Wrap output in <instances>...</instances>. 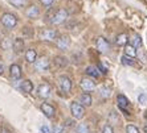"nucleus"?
I'll return each instance as SVG.
<instances>
[{"label": "nucleus", "instance_id": "20", "mask_svg": "<svg viewBox=\"0 0 147 133\" xmlns=\"http://www.w3.org/2000/svg\"><path fill=\"white\" fill-rule=\"evenodd\" d=\"M117 102H118V106H119L123 111H126V108L129 107V100H127L126 96L118 95V96H117Z\"/></svg>", "mask_w": 147, "mask_h": 133}, {"label": "nucleus", "instance_id": "35", "mask_svg": "<svg viewBox=\"0 0 147 133\" xmlns=\"http://www.w3.org/2000/svg\"><path fill=\"white\" fill-rule=\"evenodd\" d=\"M73 124H74V121H73V120H66V124H65V125L66 126H72Z\"/></svg>", "mask_w": 147, "mask_h": 133}, {"label": "nucleus", "instance_id": "14", "mask_svg": "<svg viewBox=\"0 0 147 133\" xmlns=\"http://www.w3.org/2000/svg\"><path fill=\"white\" fill-rule=\"evenodd\" d=\"M93 103V99H92V95H89L88 92H85V94H81L80 95V104L84 107H89L92 106Z\"/></svg>", "mask_w": 147, "mask_h": 133}, {"label": "nucleus", "instance_id": "31", "mask_svg": "<svg viewBox=\"0 0 147 133\" xmlns=\"http://www.w3.org/2000/svg\"><path fill=\"white\" fill-rule=\"evenodd\" d=\"M40 130H41V133H52V129L47 125V124H42L41 128H40Z\"/></svg>", "mask_w": 147, "mask_h": 133}, {"label": "nucleus", "instance_id": "25", "mask_svg": "<svg viewBox=\"0 0 147 133\" xmlns=\"http://www.w3.org/2000/svg\"><path fill=\"white\" fill-rule=\"evenodd\" d=\"M121 61H122L123 65H126V66H133L134 65L133 58H130V57H126V55H123L122 58H121Z\"/></svg>", "mask_w": 147, "mask_h": 133}, {"label": "nucleus", "instance_id": "38", "mask_svg": "<svg viewBox=\"0 0 147 133\" xmlns=\"http://www.w3.org/2000/svg\"><path fill=\"white\" fill-rule=\"evenodd\" d=\"M143 130H144V133H147V125L144 126V129H143Z\"/></svg>", "mask_w": 147, "mask_h": 133}, {"label": "nucleus", "instance_id": "7", "mask_svg": "<svg viewBox=\"0 0 147 133\" xmlns=\"http://www.w3.org/2000/svg\"><path fill=\"white\" fill-rule=\"evenodd\" d=\"M57 37V32L55 29H42V32L40 33V38L42 41H53Z\"/></svg>", "mask_w": 147, "mask_h": 133}, {"label": "nucleus", "instance_id": "28", "mask_svg": "<svg viewBox=\"0 0 147 133\" xmlns=\"http://www.w3.org/2000/svg\"><path fill=\"white\" fill-rule=\"evenodd\" d=\"M64 130H65V126L62 125V124H57L53 128V133H64Z\"/></svg>", "mask_w": 147, "mask_h": 133}, {"label": "nucleus", "instance_id": "16", "mask_svg": "<svg viewBox=\"0 0 147 133\" xmlns=\"http://www.w3.org/2000/svg\"><path fill=\"white\" fill-rule=\"evenodd\" d=\"M127 44H129V37H127L126 33H121L117 36V38H115L117 46H126Z\"/></svg>", "mask_w": 147, "mask_h": 133}, {"label": "nucleus", "instance_id": "8", "mask_svg": "<svg viewBox=\"0 0 147 133\" xmlns=\"http://www.w3.org/2000/svg\"><path fill=\"white\" fill-rule=\"evenodd\" d=\"M56 44H57V48L60 49V50H68L69 46H70V38L68 37V36H60V37H57V40H56Z\"/></svg>", "mask_w": 147, "mask_h": 133}, {"label": "nucleus", "instance_id": "5", "mask_svg": "<svg viewBox=\"0 0 147 133\" xmlns=\"http://www.w3.org/2000/svg\"><path fill=\"white\" fill-rule=\"evenodd\" d=\"M96 48L99 53H103V54H105V53H107V51L110 50V44L107 42L106 38L98 37L96 41Z\"/></svg>", "mask_w": 147, "mask_h": 133}, {"label": "nucleus", "instance_id": "1", "mask_svg": "<svg viewBox=\"0 0 147 133\" xmlns=\"http://www.w3.org/2000/svg\"><path fill=\"white\" fill-rule=\"evenodd\" d=\"M68 16H69L68 11L64 9V8H60V9L56 11L55 15L52 16L51 23L53 25H61V24H64V23L68 20Z\"/></svg>", "mask_w": 147, "mask_h": 133}, {"label": "nucleus", "instance_id": "6", "mask_svg": "<svg viewBox=\"0 0 147 133\" xmlns=\"http://www.w3.org/2000/svg\"><path fill=\"white\" fill-rule=\"evenodd\" d=\"M33 65L37 71H45L49 68V59L47 57H38V59H36Z\"/></svg>", "mask_w": 147, "mask_h": 133}, {"label": "nucleus", "instance_id": "19", "mask_svg": "<svg viewBox=\"0 0 147 133\" xmlns=\"http://www.w3.org/2000/svg\"><path fill=\"white\" fill-rule=\"evenodd\" d=\"M20 88L23 92H31L32 90H33V83L29 80V79H25V80H23L20 84Z\"/></svg>", "mask_w": 147, "mask_h": 133}, {"label": "nucleus", "instance_id": "21", "mask_svg": "<svg viewBox=\"0 0 147 133\" xmlns=\"http://www.w3.org/2000/svg\"><path fill=\"white\" fill-rule=\"evenodd\" d=\"M129 41L131 42V46L133 48H135V49H138V48H140L142 46V38H140V36L139 34H134L133 37H131V40H129Z\"/></svg>", "mask_w": 147, "mask_h": 133}, {"label": "nucleus", "instance_id": "30", "mask_svg": "<svg viewBox=\"0 0 147 133\" xmlns=\"http://www.w3.org/2000/svg\"><path fill=\"white\" fill-rule=\"evenodd\" d=\"M102 133H114V128L110 124H106V125L102 128Z\"/></svg>", "mask_w": 147, "mask_h": 133}, {"label": "nucleus", "instance_id": "11", "mask_svg": "<svg viewBox=\"0 0 147 133\" xmlns=\"http://www.w3.org/2000/svg\"><path fill=\"white\" fill-rule=\"evenodd\" d=\"M40 109H41V112L44 113L47 117H53L55 116V113H56V109L53 106H51L49 103H42L40 106Z\"/></svg>", "mask_w": 147, "mask_h": 133}, {"label": "nucleus", "instance_id": "4", "mask_svg": "<svg viewBox=\"0 0 147 133\" xmlns=\"http://www.w3.org/2000/svg\"><path fill=\"white\" fill-rule=\"evenodd\" d=\"M72 86H73L72 79L69 78V76H66V75H61V76L58 78V88L61 90L62 92H65V94L70 92Z\"/></svg>", "mask_w": 147, "mask_h": 133}, {"label": "nucleus", "instance_id": "24", "mask_svg": "<svg viewBox=\"0 0 147 133\" xmlns=\"http://www.w3.org/2000/svg\"><path fill=\"white\" fill-rule=\"evenodd\" d=\"M77 133H90V132H89L88 125L81 123V124H78V125H77Z\"/></svg>", "mask_w": 147, "mask_h": 133}, {"label": "nucleus", "instance_id": "18", "mask_svg": "<svg viewBox=\"0 0 147 133\" xmlns=\"http://www.w3.org/2000/svg\"><path fill=\"white\" fill-rule=\"evenodd\" d=\"M86 74L93 79V78H98L99 75H101V71H99L98 67H96V66H89V67L86 68Z\"/></svg>", "mask_w": 147, "mask_h": 133}, {"label": "nucleus", "instance_id": "12", "mask_svg": "<svg viewBox=\"0 0 147 133\" xmlns=\"http://www.w3.org/2000/svg\"><path fill=\"white\" fill-rule=\"evenodd\" d=\"M25 15H27L29 19H37L38 15H40V9H38V7L36 4H32V5H29V7L27 8Z\"/></svg>", "mask_w": 147, "mask_h": 133}, {"label": "nucleus", "instance_id": "13", "mask_svg": "<svg viewBox=\"0 0 147 133\" xmlns=\"http://www.w3.org/2000/svg\"><path fill=\"white\" fill-rule=\"evenodd\" d=\"M9 74H11V76H12L13 79H20L21 78V67L19 65H16V63L11 65Z\"/></svg>", "mask_w": 147, "mask_h": 133}, {"label": "nucleus", "instance_id": "36", "mask_svg": "<svg viewBox=\"0 0 147 133\" xmlns=\"http://www.w3.org/2000/svg\"><path fill=\"white\" fill-rule=\"evenodd\" d=\"M1 133H11V132L7 129V128H5V126H3V128H1Z\"/></svg>", "mask_w": 147, "mask_h": 133}, {"label": "nucleus", "instance_id": "9", "mask_svg": "<svg viewBox=\"0 0 147 133\" xmlns=\"http://www.w3.org/2000/svg\"><path fill=\"white\" fill-rule=\"evenodd\" d=\"M51 94H52V88H51V86L47 84V83H42V84H40L37 87V95L40 98H42V99L49 98Z\"/></svg>", "mask_w": 147, "mask_h": 133}, {"label": "nucleus", "instance_id": "33", "mask_svg": "<svg viewBox=\"0 0 147 133\" xmlns=\"http://www.w3.org/2000/svg\"><path fill=\"white\" fill-rule=\"evenodd\" d=\"M138 100H139V103H142V104H144L147 100V95H144V94H140L139 98H138Z\"/></svg>", "mask_w": 147, "mask_h": 133}, {"label": "nucleus", "instance_id": "23", "mask_svg": "<svg viewBox=\"0 0 147 133\" xmlns=\"http://www.w3.org/2000/svg\"><path fill=\"white\" fill-rule=\"evenodd\" d=\"M11 5H13L16 8H21L27 5V0H8Z\"/></svg>", "mask_w": 147, "mask_h": 133}, {"label": "nucleus", "instance_id": "34", "mask_svg": "<svg viewBox=\"0 0 147 133\" xmlns=\"http://www.w3.org/2000/svg\"><path fill=\"white\" fill-rule=\"evenodd\" d=\"M1 46H3V48H8V46H12V44H11V42L8 41L7 38H5V41L3 42V45H1Z\"/></svg>", "mask_w": 147, "mask_h": 133}, {"label": "nucleus", "instance_id": "29", "mask_svg": "<svg viewBox=\"0 0 147 133\" xmlns=\"http://www.w3.org/2000/svg\"><path fill=\"white\" fill-rule=\"evenodd\" d=\"M56 65H61V66H65L68 62H66V58H64V57H56Z\"/></svg>", "mask_w": 147, "mask_h": 133}, {"label": "nucleus", "instance_id": "3", "mask_svg": "<svg viewBox=\"0 0 147 133\" xmlns=\"http://www.w3.org/2000/svg\"><path fill=\"white\" fill-rule=\"evenodd\" d=\"M70 113H72L73 119H82L85 116V107L81 106L78 102H72L70 103Z\"/></svg>", "mask_w": 147, "mask_h": 133}, {"label": "nucleus", "instance_id": "10", "mask_svg": "<svg viewBox=\"0 0 147 133\" xmlns=\"http://www.w3.org/2000/svg\"><path fill=\"white\" fill-rule=\"evenodd\" d=\"M80 86H81V88L84 91L88 92V91H92V90L96 88V82L92 78H84V79H81Z\"/></svg>", "mask_w": 147, "mask_h": 133}, {"label": "nucleus", "instance_id": "17", "mask_svg": "<svg viewBox=\"0 0 147 133\" xmlns=\"http://www.w3.org/2000/svg\"><path fill=\"white\" fill-rule=\"evenodd\" d=\"M12 48H13L15 53H21V51L24 50V41L21 40V38H16L13 41V44H12Z\"/></svg>", "mask_w": 147, "mask_h": 133}, {"label": "nucleus", "instance_id": "22", "mask_svg": "<svg viewBox=\"0 0 147 133\" xmlns=\"http://www.w3.org/2000/svg\"><path fill=\"white\" fill-rule=\"evenodd\" d=\"M125 55H126V57H130V58H135V57H137V49L127 44L126 46H125Z\"/></svg>", "mask_w": 147, "mask_h": 133}, {"label": "nucleus", "instance_id": "27", "mask_svg": "<svg viewBox=\"0 0 147 133\" xmlns=\"http://www.w3.org/2000/svg\"><path fill=\"white\" fill-rule=\"evenodd\" d=\"M110 91H111V90L107 88V87H102V88L99 90V95L103 96V98H109V96H110Z\"/></svg>", "mask_w": 147, "mask_h": 133}, {"label": "nucleus", "instance_id": "37", "mask_svg": "<svg viewBox=\"0 0 147 133\" xmlns=\"http://www.w3.org/2000/svg\"><path fill=\"white\" fill-rule=\"evenodd\" d=\"M3 72H4V66L1 65V63H0V75L3 74Z\"/></svg>", "mask_w": 147, "mask_h": 133}, {"label": "nucleus", "instance_id": "26", "mask_svg": "<svg viewBox=\"0 0 147 133\" xmlns=\"http://www.w3.org/2000/svg\"><path fill=\"white\" fill-rule=\"evenodd\" d=\"M126 133H139V129L134 124H129L126 126Z\"/></svg>", "mask_w": 147, "mask_h": 133}, {"label": "nucleus", "instance_id": "2", "mask_svg": "<svg viewBox=\"0 0 147 133\" xmlns=\"http://www.w3.org/2000/svg\"><path fill=\"white\" fill-rule=\"evenodd\" d=\"M0 21H1L3 27L7 28V29H13L17 25V17L15 16L13 13H9V12L4 13L3 16H1V19H0Z\"/></svg>", "mask_w": 147, "mask_h": 133}, {"label": "nucleus", "instance_id": "32", "mask_svg": "<svg viewBox=\"0 0 147 133\" xmlns=\"http://www.w3.org/2000/svg\"><path fill=\"white\" fill-rule=\"evenodd\" d=\"M38 1H40V3L42 4L44 7H51L52 4H53V1H55V0H38Z\"/></svg>", "mask_w": 147, "mask_h": 133}, {"label": "nucleus", "instance_id": "15", "mask_svg": "<svg viewBox=\"0 0 147 133\" xmlns=\"http://www.w3.org/2000/svg\"><path fill=\"white\" fill-rule=\"evenodd\" d=\"M25 59H27L28 63H34L36 59H37V53L34 49H28L25 50Z\"/></svg>", "mask_w": 147, "mask_h": 133}]
</instances>
